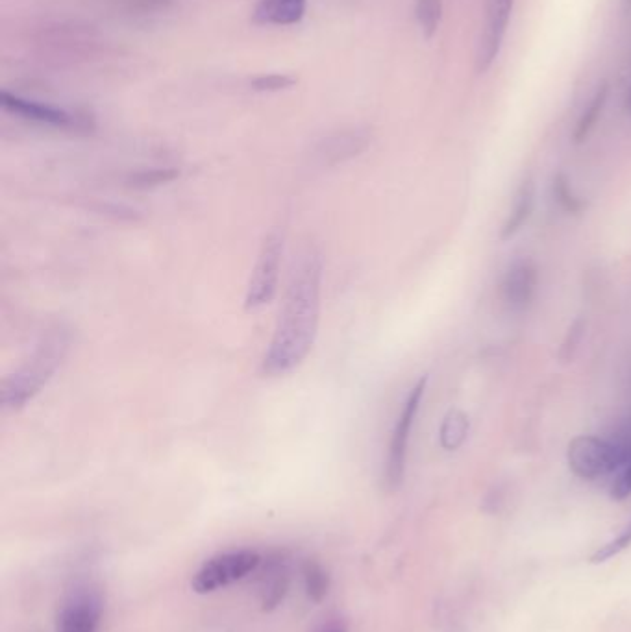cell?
Masks as SVG:
<instances>
[{"instance_id": "obj_1", "label": "cell", "mask_w": 631, "mask_h": 632, "mask_svg": "<svg viewBox=\"0 0 631 632\" xmlns=\"http://www.w3.org/2000/svg\"><path fill=\"white\" fill-rule=\"evenodd\" d=\"M321 283V254L310 246L291 272L273 339L261 361L265 376H287L308 357L321 320Z\"/></svg>"}, {"instance_id": "obj_2", "label": "cell", "mask_w": 631, "mask_h": 632, "mask_svg": "<svg viewBox=\"0 0 631 632\" xmlns=\"http://www.w3.org/2000/svg\"><path fill=\"white\" fill-rule=\"evenodd\" d=\"M71 344L73 333L67 326L56 324L47 329L25 363L4 379L0 389L2 409L19 411L32 402L60 370L71 352Z\"/></svg>"}, {"instance_id": "obj_3", "label": "cell", "mask_w": 631, "mask_h": 632, "mask_svg": "<svg viewBox=\"0 0 631 632\" xmlns=\"http://www.w3.org/2000/svg\"><path fill=\"white\" fill-rule=\"evenodd\" d=\"M567 462L572 474L594 481L619 472L626 462V453L613 438L580 435L570 440Z\"/></svg>"}, {"instance_id": "obj_4", "label": "cell", "mask_w": 631, "mask_h": 632, "mask_svg": "<svg viewBox=\"0 0 631 632\" xmlns=\"http://www.w3.org/2000/svg\"><path fill=\"white\" fill-rule=\"evenodd\" d=\"M261 557L252 549L224 551L206 560L191 579L195 594L206 596L237 583L260 568Z\"/></svg>"}, {"instance_id": "obj_5", "label": "cell", "mask_w": 631, "mask_h": 632, "mask_svg": "<svg viewBox=\"0 0 631 632\" xmlns=\"http://www.w3.org/2000/svg\"><path fill=\"white\" fill-rule=\"evenodd\" d=\"M428 385V377L424 376L409 390L408 398L400 409V414L396 418L395 429L389 440V450L385 459L384 481L385 487L391 492H395L404 481L406 474V459H408L409 437L411 429L415 426V418L421 409L424 390Z\"/></svg>"}, {"instance_id": "obj_6", "label": "cell", "mask_w": 631, "mask_h": 632, "mask_svg": "<svg viewBox=\"0 0 631 632\" xmlns=\"http://www.w3.org/2000/svg\"><path fill=\"white\" fill-rule=\"evenodd\" d=\"M282 254H284V231L273 230L261 246L260 257L248 281L247 296H245V307L248 311H256L273 300L278 289Z\"/></svg>"}, {"instance_id": "obj_7", "label": "cell", "mask_w": 631, "mask_h": 632, "mask_svg": "<svg viewBox=\"0 0 631 632\" xmlns=\"http://www.w3.org/2000/svg\"><path fill=\"white\" fill-rule=\"evenodd\" d=\"M104 599L95 586L84 584L63 601L56 632H99Z\"/></svg>"}, {"instance_id": "obj_8", "label": "cell", "mask_w": 631, "mask_h": 632, "mask_svg": "<svg viewBox=\"0 0 631 632\" xmlns=\"http://www.w3.org/2000/svg\"><path fill=\"white\" fill-rule=\"evenodd\" d=\"M0 106L10 113L23 117L26 121L39 122V124H47V126H54V128H69V130H89L91 128V119H87L86 115L69 113L62 108L41 104L36 100H28V98L13 95L8 91L0 93Z\"/></svg>"}, {"instance_id": "obj_9", "label": "cell", "mask_w": 631, "mask_h": 632, "mask_svg": "<svg viewBox=\"0 0 631 632\" xmlns=\"http://www.w3.org/2000/svg\"><path fill=\"white\" fill-rule=\"evenodd\" d=\"M539 287V268L530 257H520L509 265L502 283H500V296L502 302L508 305L511 311H524L532 305Z\"/></svg>"}, {"instance_id": "obj_10", "label": "cell", "mask_w": 631, "mask_h": 632, "mask_svg": "<svg viewBox=\"0 0 631 632\" xmlns=\"http://www.w3.org/2000/svg\"><path fill=\"white\" fill-rule=\"evenodd\" d=\"M513 6H515V0H487V25H485V34H483L478 58H476L478 73L483 74L489 71L498 58L504 37L508 34Z\"/></svg>"}, {"instance_id": "obj_11", "label": "cell", "mask_w": 631, "mask_h": 632, "mask_svg": "<svg viewBox=\"0 0 631 632\" xmlns=\"http://www.w3.org/2000/svg\"><path fill=\"white\" fill-rule=\"evenodd\" d=\"M258 575V599L265 612H271L282 605L289 583H291V568L289 560L284 553L276 551L261 559L260 568L256 570Z\"/></svg>"}, {"instance_id": "obj_12", "label": "cell", "mask_w": 631, "mask_h": 632, "mask_svg": "<svg viewBox=\"0 0 631 632\" xmlns=\"http://www.w3.org/2000/svg\"><path fill=\"white\" fill-rule=\"evenodd\" d=\"M308 10V0H258L252 15L254 25H297Z\"/></svg>"}, {"instance_id": "obj_13", "label": "cell", "mask_w": 631, "mask_h": 632, "mask_svg": "<svg viewBox=\"0 0 631 632\" xmlns=\"http://www.w3.org/2000/svg\"><path fill=\"white\" fill-rule=\"evenodd\" d=\"M533 206H535V182L528 176L524 182L520 183L513 209L500 230L502 241L513 239L524 228V224L532 217Z\"/></svg>"}, {"instance_id": "obj_14", "label": "cell", "mask_w": 631, "mask_h": 632, "mask_svg": "<svg viewBox=\"0 0 631 632\" xmlns=\"http://www.w3.org/2000/svg\"><path fill=\"white\" fill-rule=\"evenodd\" d=\"M369 145V137L361 132H343L335 135L330 141H326L319 148V159L324 165L343 163L347 159L358 156L361 150Z\"/></svg>"}, {"instance_id": "obj_15", "label": "cell", "mask_w": 631, "mask_h": 632, "mask_svg": "<svg viewBox=\"0 0 631 632\" xmlns=\"http://www.w3.org/2000/svg\"><path fill=\"white\" fill-rule=\"evenodd\" d=\"M609 91H611V89H609L607 82H602L600 86L596 87L593 97H591L589 104L585 106V110H583L582 115H580V119L576 122V128H574V134H572L576 145L583 143V141L591 135V132H593L596 122L602 117V111L606 108Z\"/></svg>"}, {"instance_id": "obj_16", "label": "cell", "mask_w": 631, "mask_h": 632, "mask_svg": "<svg viewBox=\"0 0 631 632\" xmlns=\"http://www.w3.org/2000/svg\"><path fill=\"white\" fill-rule=\"evenodd\" d=\"M469 435V416L463 411H450L446 414L445 422L439 431V440L445 450H458Z\"/></svg>"}, {"instance_id": "obj_17", "label": "cell", "mask_w": 631, "mask_h": 632, "mask_svg": "<svg viewBox=\"0 0 631 632\" xmlns=\"http://www.w3.org/2000/svg\"><path fill=\"white\" fill-rule=\"evenodd\" d=\"M302 579L306 594L313 603H322L330 592V577L317 560H306L302 564Z\"/></svg>"}, {"instance_id": "obj_18", "label": "cell", "mask_w": 631, "mask_h": 632, "mask_svg": "<svg viewBox=\"0 0 631 632\" xmlns=\"http://www.w3.org/2000/svg\"><path fill=\"white\" fill-rule=\"evenodd\" d=\"M415 15L424 37L432 39L443 19V0H417Z\"/></svg>"}, {"instance_id": "obj_19", "label": "cell", "mask_w": 631, "mask_h": 632, "mask_svg": "<svg viewBox=\"0 0 631 632\" xmlns=\"http://www.w3.org/2000/svg\"><path fill=\"white\" fill-rule=\"evenodd\" d=\"M552 187H554V196H556L557 204L561 206L563 211H567L570 215L583 213V209L587 207V202L583 200L582 196L574 193L569 178L563 172H557L556 176H554V185Z\"/></svg>"}, {"instance_id": "obj_20", "label": "cell", "mask_w": 631, "mask_h": 632, "mask_svg": "<svg viewBox=\"0 0 631 632\" xmlns=\"http://www.w3.org/2000/svg\"><path fill=\"white\" fill-rule=\"evenodd\" d=\"M180 176L178 169L173 167H167V169H150V171H141L132 174L128 178V185L130 187H137V189H147V187H156L161 183L173 182L174 178Z\"/></svg>"}, {"instance_id": "obj_21", "label": "cell", "mask_w": 631, "mask_h": 632, "mask_svg": "<svg viewBox=\"0 0 631 632\" xmlns=\"http://www.w3.org/2000/svg\"><path fill=\"white\" fill-rule=\"evenodd\" d=\"M297 82L298 78L293 74H260L250 82V87L260 93H276L297 86Z\"/></svg>"}, {"instance_id": "obj_22", "label": "cell", "mask_w": 631, "mask_h": 632, "mask_svg": "<svg viewBox=\"0 0 631 632\" xmlns=\"http://www.w3.org/2000/svg\"><path fill=\"white\" fill-rule=\"evenodd\" d=\"M174 0H115L117 10L128 15H149L165 12L173 6Z\"/></svg>"}, {"instance_id": "obj_23", "label": "cell", "mask_w": 631, "mask_h": 632, "mask_svg": "<svg viewBox=\"0 0 631 632\" xmlns=\"http://www.w3.org/2000/svg\"><path fill=\"white\" fill-rule=\"evenodd\" d=\"M631 546V523L620 533L617 538H613L611 542H607L606 546L600 547L596 553H594L593 557H591V562L593 564H600V562H607L609 559H613V557H617L619 553H622L624 549H628Z\"/></svg>"}, {"instance_id": "obj_24", "label": "cell", "mask_w": 631, "mask_h": 632, "mask_svg": "<svg viewBox=\"0 0 631 632\" xmlns=\"http://www.w3.org/2000/svg\"><path fill=\"white\" fill-rule=\"evenodd\" d=\"M631 494V455L628 461L622 464V468L619 470V474L613 481V487H611V498L622 501V499L628 498Z\"/></svg>"}, {"instance_id": "obj_25", "label": "cell", "mask_w": 631, "mask_h": 632, "mask_svg": "<svg viewBox=\"0 0 631 632\" xmlns=\"http://www.w3.org/2000/svg\"><path fill=\"white\" fill-rule=\"evenodd\" d=\"M583 329H585L583 320H576V322L570 326L569 333H567V339H565L563 346H561V357H563V359H569L570 350H574V348H576V344H578L580 339H582Z\"/></svg>"}, {"instance_id": "obj_26", "label": "cell", "mask_w": 631, "mask_h": 632, "mask_svg": "<svg viewBox=\"0 0 631 632\" xmlns=\"http://www.w3.org/2000/svg\"><path fill=\"white\" fill-rule=\"evenodd\" d=\"M321 632H348L347 623L343 620L328 621V623L322 627Z\"/></svg>"}, {"instance_id": "obj_27", "label": "cell", "mask_w": 631, "mask_h": 632, "mask_svg": "<svg viewBox=\"0 0 631 632\" xmlns=\"http://www.w3.org/2000/svg\"><path fill=\"white\" fill-rule=\"evenodd\" d=\"M628 104H630V110H631V91H630V97H628Z\"/></svg>"}]
</instances>
